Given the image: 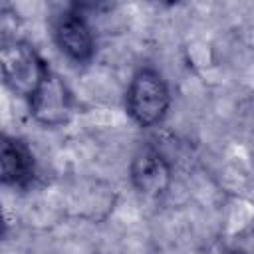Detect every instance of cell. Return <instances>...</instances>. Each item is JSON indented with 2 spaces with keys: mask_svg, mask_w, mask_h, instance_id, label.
<instances>
[{
  "mask_svg": "<svg viewBox=\"0 0 254 254\" xmlns=\"http://www.w3.org/2000/svg\"><path fill=\"white\" fill-rule=\"evenodd\" d=\"M0 65L8 87L18 95L26 97L34 95V91L40 87V83L50 71L38 52L22 40H10L2 44Z\"/></svg>",
  "mask_w": 254,
  "mask_h": 254,
  "instance_id": "6da1fadb",
  "label": "cell"
},
{
  "mask_svg": "<svg viewBox=\"0 0 254 254\" xmlns=\"http://www.w3.org/2000/svg\"><path fill=\"white\" fill-rule=\"evenodd\" d=\"M171 103L169 87L155 69H139L127 89V111L141 127L159 123Z\"/></svg>",
  "mask_w": 254,
  "mask_h": 254,
  "instance_id": "7a4b0ae2",
  "label": "cell"
},
{
  "mask_svg": "<svg viewBox=\"0 0 254 254\" xmlns=\"http://www.w3.org/2000/svg\"><path fill=\"white\" fill-rule=\"evenodd\" d=\"M30 109H32L34 119L48 127L62 125L69 117L71 93L58 73L48 71L40 87L30 97Z\"/></svg>",
  "mask_w": 254,
  "mask_h": 254,
  "instance_id": "3957f363",
  "label": "cell"
},
{
  "mask_svg": "<svg viewBox=\"0 0 254 254\" xmlns=\"http://www.w3.org/2000/svg\"><path fill=\"white\" fill-rule=\"evenodd\" d=\"M131 181L133 187L145 196H161L171 183V169L163 155L151 147H141L131 163Z\"/></svg>",
  "mask_w": 254,
  "mask_h": 254,
  "instance_id": "277c9868",
  "label": "cell"
},
{
  "mask_svg": "<svg viewBox=\"0 0 254 254\" xmlns=\"http://www.w3.org/2000/svg\"><path fill=\"white\" fill-rule=\"evenodd\" d=\"M60 50L73 62H87L93 56V34L77 12H65L58 18L54 30Z\"/></svg>",
  "mask_w": 254,
  "mask_h": 254,
  "instance_id": "5b68a950",
  "label": "cell"
},
{
  "mask_svg": "<svg viewBox=\"0 0 254 254\" xmlns=\"http://www.w3.org/2000/svg\"><path fill=\"white\" fill-rule=\"evenodd\" d=\"M0 175L4 185L24 187L34 177V155L26 143L4 137L0 147Z\"/></svg>",
  "mask_w": 254,
  "mask_h": 254,
  "instance_id": "8992f818",
  "label": "cell"
},
{
  "mask_svg": "<svg viewBox=\"0 0 254 254\" xmlns=\"http://www.w3.org/2000/svg\"><path fill=\"white\" fill-rule=\"evenodd\" d=\"M224 254H246V252H240V250H230V252H224Z\"/></svg>",
  "mask_w": 254,
  "mask_h": 254,
  "instance_id": "52a82bcc",
  "label": "cell"
}]
</instances>
